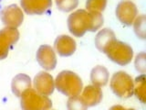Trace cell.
Segmentation results:
<instances>
[{
    "label": "cell",
    "mask_w": 146,
    "mask_h": 110,
    "mask_svg": "<svg viewBox=\"0 0 146 110\" xmlns=\"http://www.w3.org/2000/svg\"><path fill=\"white\" fill-rule=\"evenodd\" d=\"M63 1H65V0H56V4H59V3H61Z\"/></svg>",
    "instance_id": "22"
},
{
    "label": "cell",
    "mask_w": 146,
    "mask_h": 110,
    "mask_svg": "<svg viewBox=\"0 0 146 110\" xmlns=\"http://www.w3.org/2000/svg\"><path fill=\"white\" fill-rule=\"evenodd\" d=\"M68 109H86V107L81 103L79 95L70 97L68 101Z\"/></svg>",
    "instance_id": "21"
},
{
    "label": "cell",
    "mask_w": 146,
    "mask_h": 110,
    "mask_svg": "<svg viewBox=\"0 0 146 110\" xmlns=\"http://www.w3.org/2000/svg\"><path fill=\"white\" fill-rule=\"evenodd\" d=\"M116 17L125 26H131L138 14V9L131 1H121L116 7Z\"/></svg>",
    "instance_id": "8"
},
{
    "label": "cell",
    "mask_w": 146,
    "mask_h": 110,
    "mask_svg": "<svg viewBox=\"0 0 146 110\" xmlns=\"http://www.w3.org/2000/svg\"><path fill=\"white\" fill-rule=\"evenodd\" d=\"M133 94L141 103L144 104L146 102V85L144 73L136 77L135 81H133Z\"/></svg>",
    "instance_id": "17"
},
{
    "label": "cell",
    "mask_w": 146,
    "mask_h": 110,
    "mask_svg": "<svg viewBox=\"0 0 146 110\" xmlns=\"http://www.w3.org/2000/svg\"><path fill=\"white\" fill-rule=\"evenodd\" d=\"M20 98L21 108L25 110H46L52 107V101L47 95L31 88L23 92Z\"/></svg>",
    "instance_id": "3"
},
{
    "label": "cell",
    "mask_w": 146,
    "mask_h": 110,
    "mask_svg": "<svg viewBox=\"0 0 146 110\" xmlns=\"http://www.w3.org/2000/svg\"><path fill=\"white\" fill-rule=\"evenodd\" d=\"M111 88L120 98H129L133 95V80L125 72H117L111 77Z\"/></svg>",
    "instance_id": "5"
},
{
    "label": "cell",
    "mask_w": 146,
    "mask_h": 110,
    "mask_svg": "<svg viewBox=\"0 0 146 110\" xmlns=\"http://www.w3.org/2000/svg\"><path fill=\"white\" fill-rule=\"evenodd\" d=\"M39 65L47 71L54 70L57 65V58L54 50L48 45H42L38 48L36 55Z\"/></svg>",
    "instance_id": "9"
},
{
    "label": "cell",
    "mask_w": 146,
    "mask_h": 110,
    "mask_svg": "<svg viewBox=\"0 0 146 110\" xmlns=\"http://www.w3.org/2000/svg\"><path fill=\"white\" fill-rule=\"evenodd\" d=\"M55 50L62 57L70 56L76 50V41L68 35L58 36L54 42Z\"/></svg>",
    "instance_id": "13"
},
{
    "label": "cell",
    "mask_w": 146,
    "mask_h": 110,
    "mask_svg": "<svg viewBox=\"0 0 146 110\" xmlns=\"http://www.w3.org/2000/svg\"><path fill=\"white\" fill-rule=\"evenodd\" d=\"M20 4L27 15H42L51 8L52 0H20Z\"/></svg>",
    "instance_id": "10"
},
{
    "label": "cell",
    "mask_w": 146,
    "mask_h": 110,
    "mask_svg": "<svg viewBox=\"0 0 146 110\" xmlns=\"http://www.w3.org/2000/svg\"><path fill=\"white\" fill-rule=\"evenodd\" d=\"M115 34L111 29H103L97 34L95 38V45L100 52H105V50L111 44L113 40H115Z\"/></svg>",
    "instance_id": "14"
},
{
    "label": "cell",
    "mask_w": 146,
    "mask_h": 110,
    "mask_svg": "<svg viewBox=\"0 0 146 110\" xmlns=\"http://www.w3.org/2000/svg\"><path fill=\"white\" fill-rule=\"evenodd\" d=\"M103 24V16L99 12H90L79 9L68 18V30L75 37L83 36L87 31L95 32Z\"/></svg>",
    "instance_id": "1"
},
{
    "label": "cell",
    "mask_w": 146,
    "mask_h": 110,
    "mask_svg": "<svg viewBox=\"0 0 146 110\" xmlns=\"http://www.w3.org/2000/svg\"><path fill=\"white\" fill-rule=\"evenodd\" d=\"M102 96L103 95L102 89L94 85L86 86L82 91V94L79 95L81 103L86 108L99 105L102 100Z\"/></svg>",
    "instance_id": "12"
},
{
    "label": "cell",
    "mask_w": 146,
    "mask_h": 110,
    "mask_svg": "<svg viewBox=\"0 0 146 110\" xmlns=\"http://www.w3.org/2000/svg\"><path fill=\"white\" fill-rule=\"evenodd\" d=\"M107 5V0H87L86 7L90 12L102 13Z\"/></svg>",
    "instance_id": "18"
},
{
    "label": "cell",
    "mask_w": 146,
    "mask_h": 110,
    "mask_svg": "<svg viewBox=\"0 0 146 110\" xmlns=\"http://www.w3.org/2000/svg\"><path fill=\"white\" fill-rule=\"evenodd\" d=\"M135 68L141 73H145V52H141L136 56L135 59Z\"/></svg>",
    "instance_id": "20"
},
{
    "label": "cell",
    "mask_w": 146,
    "mask_h": 110,
    "mask_svg": "<svg viewBox=\"0 0 146 110\" xmlns=\"http://www.w3.org/2000/svg\"><path fill=\"white\" fill-rule=\"evenodd\" d=\"M34 88L43 95H50L55 89L53 77L46 72H39L34 78Z\"/></svg>",
    "instance_id": "11"
},
{
    "label": "cell",
    "mask_w": 146,
    "mask_h": 110,
    "mask_svg": "<svg viewBox=\"0 0 146 110\" xmlns=\"http://www.w3.org/2000/svg\"><path fill=\"white\" fill-rule=\"evenodd\" d=\"M0 17L6 27L17 29L24 20V14L17 5H9L0 11Z\"/></svg>",
    "instance_id": "7"
},
{
    "label": "cell",
    "mask_w": 146,
    "mask_h": 110,
    "mask_svg": "<svg viewBox=\"0 0 146 110\" xmlns=\"http://www.w3.org/2000/svg\"><path fill=\"white\" fill-rule=\"evenodd\" d=\"M55 86L58 92L68 97L79 95L83 89V84L80 77L70 71H62L59 72L55 81Z\"/></svg>",
    "instance_id": "2"
},
{
    "label": "cell",
    "mask_w": 146,
    "mask_h": 110,
    "mask_svg": "<svg viewBox=\"0 0 146 110\" xmlns=\"http://www.w3.org/2000/svg\"><path fill=\"white\" fill-rule=\"evenodd\" d=\"M29 88H31V79L29 75L24 74V73H19L13 78L11 82V89L13 94L17 97H20L23 92Z\"/></svg>",
    "instance_id": "15"
},
{
    "label": "cell",
    "mask_w": 146,
    "mask_h": 110,
    "mask_svg": "<svg viewBox=\"0 0 146 110\" xmlns=\"http://www.w3.org/2000/svg\"><path fill=\"white\" fill-rule=\"evenodd\" d=\"M1 1H2V0H0V3H1Z\"/></svg>",
    "instance_id": "23"
},
{
    "label": "cell",
    "mask_w": 146,
    "mask_h": 110,
    "mask_svg": "<svg viewBox=\"0 0 146 110\" xmlns=\"http://www.w3.org/2000/svg\"><path fill=\"white\" fill-rule=\"evenodd\" d=\"M104 53L111 61L121 66L129 64L133 57V50L131 46L117 40L112 41Z\"/></svg>",
    "instance_id": "4"
},
{
    "label": "cell",
    "mask_w": 146,
    "mask_h": 110,
    "mask_svg": "<svg viewBox=\"0 0 146 110\" xmlns=\"http://www.w3.org/2000/svg\"><path fill=\"white\" fill-rule=\"evenodd\" d=\"M134 31L137 37L141 40L145 39V15H141L133 21Z\"/></svg>",
    "instance_id": "19"
},
{
    "label": "cell",
    "mask_w": 146,
    "mask_h": 110,
    "mask_svg": "<svg viewBox=\"0 0 146 110\" xmlns=\"http://www.w3.org/2000/svg\"><path fill=\"white\" fill-rule=\"evenodd\" d=\"M19 39V32L16 28L6 27L0 30V60L7 57L9 50Z\"/></svg>",
    "instance_id": "6"
},
{
    "label": "cell",
    "mask_w": 146,
    "mask_h": 110,
    "mask_svg": "<svg viewBox=\"0 0 146 110\" xmlns=\"http://www.w3.org/2000/svg\"><path fill=\"white\" fill-rule=\"evenodd\" d=\"M90 81L92 82V85L99 87L106 85L109 81L108 70L102 65L94 67L90 72Z\"/></svg>",
    "instance_id": "16"
}]
</instances>
